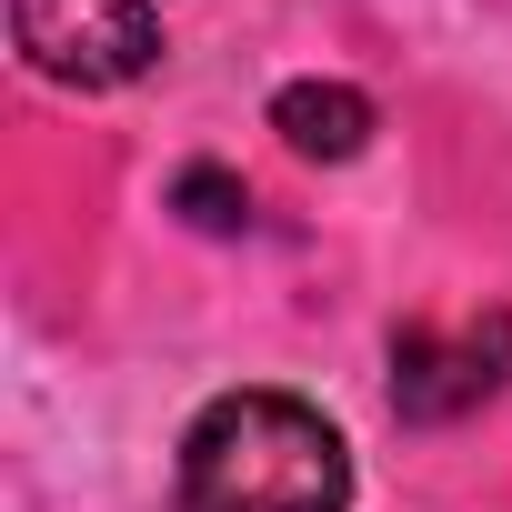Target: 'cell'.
<instances>
[{"label":"cell","instance_id":"5","mask_svg":"<svg viewBox=\"0 0 512 512\" xmlns=\"http://www.w3.org/2000/svg\"><path fill=\"white\" fill-rule=\"evenodd\" d=\"M181 211H191L201 231H241V221H251V191H241L231 171H181Z\"/></svg>","mask_w":512,"mask_h":512},{"label":"cell","instance_id":"4","mask_svg":"<svg viewBox=\"0 0 512 512\" xmlns=\"http://www.w3.org/2000/svg\"><path fill=\"white\" fill-rule=\"evenodd\" d=\"M272 131H282L302 161H352V151L372 141V101H362L352 81H292V91L272 101Z\"/></svg>","mask_w":512,"mask_h":512},{"label":"cell","instance_id":"3","mask_svg":"<svg viewBox=\"0 0 512 512\" xmlns=\"http://www.w3.org/2000/svg\"><path fill=\"white\" fill-rule=\"evenodd\" d=\"M512 382V312L482 322H402L392 332V412L402 422H462L472 402H492Z\"/></svg>","mask_w":512,"mask_h":512},{"label":"cell","instance_id":"2","mask_svg":"<svg viewBox=\"0 0 512 512\" xmlns=\"http://www.w3.org/2000/svg\"><path fill=\"white\" fill-rule=\"evenodd\" d=\"M171 0H11V41L61 91H131L161 61Z\"/></svg>","mask_w":512,"mask_h":512},{"label":"cell","instance_id":"1","mask_svg":"<svg viewBox=\"0 0 512 512\" xmlns=\"http://www.w3.org/2000/svg\"><path fill=\"white\" fill-rule=\"evenodd\" d=\"M181 512H352V442L302 392H221L181 432Z\"/></svg>","mask_w":512,"mask_h":512}]
</instances>
